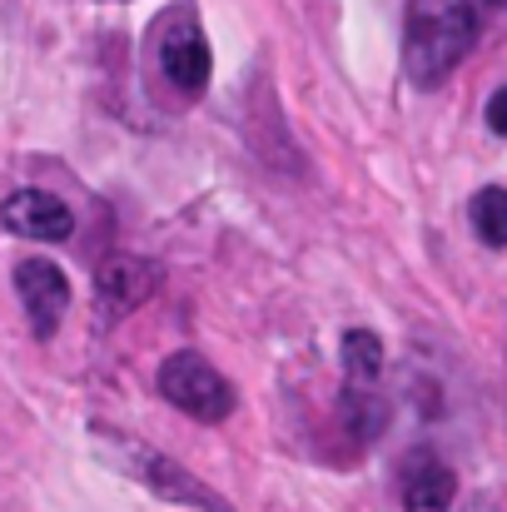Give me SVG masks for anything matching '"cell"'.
Here are the masks:
<instances>
[{"label": "cell", "instance_id": "cell-1", "mask_svg": "<svg viewBox=\"0 0 507 512\" xmlns=\"http://www.w3.org/2000/svg\"><path fill=\"white\" fill-rule=\"evenodd\" d=\"M478 5L483 0H413L403 70L418 90L443 85L463 65V55L478 45Z\"/></svg>", "mask_w": 507, "mask_h": 512}, {"label": "cell", "instance_id": "cell-2", "mask_svg": "<svg viewBox=\"0 0 507 512\" xmlns=\"http://www.w3.org/2000/svg\"><path fill=\"white\" fill-rule=\"evenodd\" d=\"M95 448H100L125 478L145 483V488H150L155 498H165V503H179V508H194V512H234L209 483H199L189 468H179L174 458L155 453L150 443H135V438H125V433L95 423Z\"/></svg>", "mask_w": 507, "mask_h": 512}, {"label": "cell", "instance_id": "cell-3", "mask_svg": "<svg viewBox=\"0 0 507 512\" xmlns=\"http://www.w3.org/2000/svg\"><path fill=\"white\" fill-rule=\"evenodd\" d=\"M160 393H165V403H174L179 413H189L199 423H224L234 413L229 378L209 358H199L194 348H179L160 363Z\"/></svg>", "mask_w": 507, "mask_h": 512}, {"label": "cell", "instance_id": "cell-4", "mask_svg": "<svg viewBox=\"0 0 507 512\" xmlns=\"http://www.w3.org/2000/svg\"><path fill=\"white\" fill-rule=\"evenodd\" d=\"M160 70L174 90L184 95H204L209 90V75H214V55H209V40L199 30L194 15H169L165 30H160Z\"/></svg>", "mask_w": 507, "mask_h": 512}, {"label": "cell", "instance_id": "cell-5", "mask_svg": "<svg viewBox=\"0 0 507 512\" xmlns=\"http://www.w3.org/2000/svg\"><path fill=\"white\" fill-rule=\"evenodd\" d=\"M15 294L25 304V319H30L35 339H55V329L70 309V279L50 259H20L15 264Z\"/></svg>", "mask_w": 507, "mask_h": 512}, {"label": "cell", "instance_id": "cell-6", "mask_svg": "<svg viewBox=\"0 0 507 512\" xmlns=\"http://www.w3.org/2000/svg\"><path fill=\"white\" fill-rule=\"evenodd\" d=\"M458 498V473L433 453V448H413L398 468V503L403 512H448Z\"/></svg>", "mask_w": 507, "mask_h": 512}, {"label": "cell", "instance_id": "cell-7", "mask_svg": "<svg viewBox=\"0 0 507 512\" xmlns=\"http://www.w3.org/2000/svg\"><path fill=\"white\" fill-rule=\"evenodd\" d=\"M0 224H5L10 234H20V239L60 244V239H70L75 214H70L65 199H55V194H45V189H15V194L0 199Z\"/></svg>", "mask_w": 507, "mask_h": 512}, {"label": "cell", "instance_id": "cell-8", "mask_svg": "<svg viewBox=\"0 0 507 512\" xmlns=\"http://www.w3.org/2000/svg\"><path fill=\"white\" fill-rule=\"evenodd\" d=\"M160 284V269L150 259H135V254H110L100 269H95V299H100V314L105 319H120L130 309H140Z\"/></svg>", "mask_w": 507, "mask_h": 512}, {"label": "cell", "instance_id": "cell-9", "mask_svg": "<svg viewBox=\"0 0 507 512\" xmlns=\"http://www.w3.org/2000/svg\"><path fill=\"white\" fill-rule=\"evenodd\" d=\"M343 423L358 433V438H378L383 423H388V403L373 383H358L348 378V393H343Z\"/></svg>", "mask_w": 507, "mask_h": 512}, {"label": "cell", "instance_id": "cell-10", "mask_svg": "<svg viewBox=\"0 0 507 512\" xmlns=\"http://www.w3.org/2000/svg\"><path fill=\"white\" fill-rule=\"evenodd\" d=\"M343 373L358 383H378L383 373V339L368 329H348L343 334Z\"/></svg>", "mask_w": 507, "mask_h": 512}, {"label": "cell", "instance_id": "cell-11", "mask_svg": "<svg viewBox=\"0 0 507 512\" xmlns=\"http://www.w3.org/2000/svg\"><path fill=\"white\" fill-rule=\"evenodd\" d=\"M473 229H478V239H483V244L507 249V189L488 184V189H478V194H473Z\"/></svg>", "mask_w": 507, "mask_h": 512}, {"label": "cell", "instance_id": "cell-12", "mask_svg": "<svg viewBox=\"0 0 507 512\" xmlns=\"http://www.w3.org/2000/svg\"><path fill=\"white\" fill-rule=\"evenodd\" d=\"M488 130L507 140V85L498 90V95H493V100H488Z\"/></svg>", "mask_w": 507, "mask_h": 512}, {"label": "cell", "instance_id": "cell-13", "mask_svg": "<svg viewBox=\"0 0 507 512\" xmlns=\"http://www.w3.org/2000/svg\"><path fill=\"white\" fill-rule=\"evenodd\" d=\"M483 5H493V10H507V0H483Z\"/></svg>", "mask_w": 507, "mask_h": 512}]
</instances>
